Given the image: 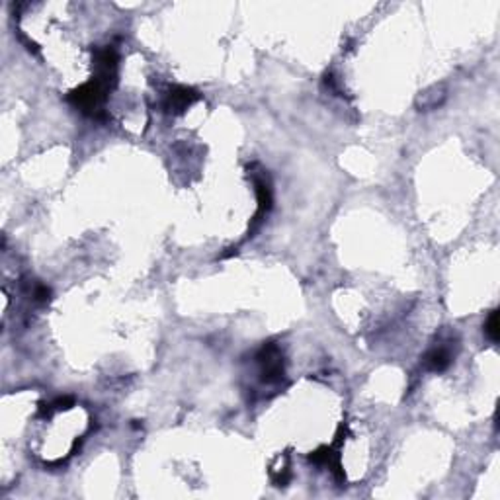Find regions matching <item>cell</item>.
Here are the masks:
<instances>
[{
  "mask_svg": "<svg viewBox=\"0 0 500 500\" xmlns=\"http://www.w3.org/2000/svg\"><path fill=\"white\" fill-rule=\"evenodd\" d=\"M258 366H260V379L262 383L274 385L283 379V358L280 348L276 344H266L258 352Z\"/></svg>",
  "mask_w": 500,
  "mask_h": 500,
  "instance_id": "1",
  "label": "cell"
},
{
  "mask_svg": "<svg viewBox=\"0 0 500 500\" xmlns=\"http://www.w3.org/2000/svg\"><path fill=\"white\" fill-rule=\"evenodd\" d=\"M198 98V92L188 88V86H170L166 94H164L162 108L166 113H182L186 112Z\"/></svg>",
  "mask_w": 500,
  "mask_h": 500,
  "instance_id": "2",
  "label": "cell"
},
{
  "mask_svg": "<svg viewBox=\"0 0 500 500\" xmlns=\"http://www.w3.org/2000/svg\"><path fill=\"white\" fill-rule=\"evenodd\" d=\"M426 369L430 371H444L448 366L452 364V350L448 348L445 344H438L434 348H430L426 352V356L422 358Z\"/></svg>",
  "mask_w": 500,
  "mask_h": 500,
  "instance_id": "3",
  "label": "cell"
},
{
  "mask_svg": "<svg viewBox=\"0 0 500 500\" xmlns=\"http://www.w3.org/2000/svg\"><path fill=\"white\" fill-rule=\"evenodd\" d=\"M444 100H445L444 88H442V86H432V88H428V90H424L422 94L418 96L416 106H418L420 110L428 112V110H436L438 106H442Z\"/></svg>",
  "mask_w": 500,
  "mask_h": 500,
  "instance_id": "4",
  "label": "cell"
},
{
  "mask_svg": "<svg viewBox=\"0 0 500 500\" xmlns=\"http://www.w3.org/2000/svg\"><path fill=\"white\" fill-rule=\"evenodd\" d=\"M485 332H487V336H489L492 342L499 340V313L497 311H492L491 315H489V319L485 322Z\"/></svg>",
  "mask_w": 500,
  "mask_h": 500,
  "instance_id": "5",
  "label": "cell"
}]
</instances>
